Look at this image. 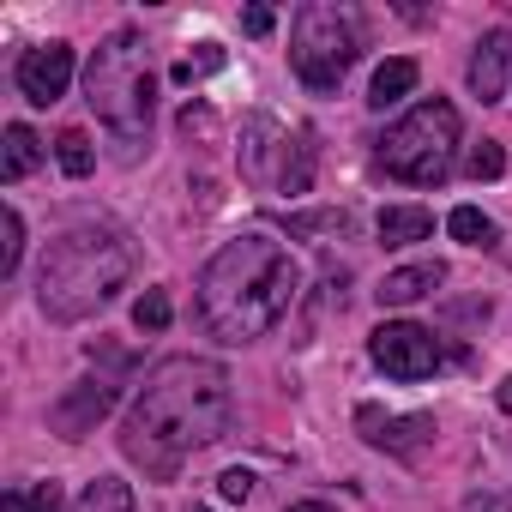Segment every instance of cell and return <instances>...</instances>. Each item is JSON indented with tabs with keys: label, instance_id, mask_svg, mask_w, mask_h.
<instances>
[{
	"label": "cell",
	"instance_id": "obj_8",
	"mask_svg": "<svg viewBox=\"0 0 512 512\" xmlns=\"http://www.w3.org/2000/svg\"><path fill=\"white\" fill-rule=\"evenodd\" d=\"M368 356H374V368H380L386 380H428V374H440L446 344H440L428 326H416V320H386V326L368 338Z\"/></svg>",
	"mask_w": 512,
	"mask_h": 512
},
{
	"label": "cell",
	"instance_id": "obj_24",
	"mask_svg": "<svg viewBox=\"0 0 512 512\" xmlns=\"http://www.w3.org/2000/svg\"><path fill=\"white\" fill-rule=\"evenodd\" d=\"M217 67H223V49H217V43H199V55H187V61L175 67V79L193 85V79H205V73H217Z\"/></svg>",
	"mask_w": 512,
	"mask_h": 512
},
{
	"label": "cell",
	"instance_id": "obj_25",
	"mask_svg": "<svg viewBox=\"0 0 512 512\" xmlns=\"http://www.w3.org/2000/svg\"><path fill=\"white\" fill-rule=\"evenodd\" d=\"M320 229H344V211H308V217H290V235H320Z\"/></svg>",
	"mask_w": 512,
	"mask_h": 512
},
{
	"label": "cell",
	"instance_id": "obj_17",
	"mask_svg": "<svg viewBox=\"0 0 512 512\" xmlns=\"http://www.w3.org/2000/svg\"><path fill=\"white\" fill-rule=\"evenodd\" d=\"M73 512H133V488L121 476H91L79 488V506Z\"/></svg>",
	"mask_w": 512,
	"mask_h": 512
},
{
	"label": "cell",
	"instance_id": "obj_11",
	"mask_svg": "<svg viewBox=\"0 0 512 512\" xmlns=\"http://www.w3.org/2000/svg\"><path fill=\"white\" fill-rule=\"evenodd\" d=\"M464 79H470V97L500 103V97H506V85H512V31H488V37L470 49Z\"/></svg>",
	"mask_w": 512,
	"mask_h": 512
},
{
	"label": "cell",
	"instance_id": "obj_5",
	"mask_svg": "<svg viewBox=\"0 0 512 512\" xmlns=\"http://www.w3.org/2000/svg\"><path fill=\"white\" fill-rule=\"evenodd\" d=\"M458 139H464V121L446 97H422L404 121L386 127L380 139V169L404 187H440L458 163Z\"/></svg>",
	"mask_w": 512,
	"mask_h": 512
},
{
	"label": "cell",
	"instance_id": "obj_19",
	"mask_svg": "<svg viewBox=\"0 0 512 512\" xmlns=\"http://www.w3.org/2000/svg\"><path fill=\"white\" fill-rule=\"evenodd\" d=\"M55 157H61V169H67L73 181H85V175L97 169V145H91V139H85L79 127H67V133L55 139Z\"/></svg>",
	"mask_w": 512,
	"mask_h": 512
},
{
	"label": "cell",
	"instance_id": "obj_29",
	"mask_svg": "<svg viewBox=\"0 0 512 512\" xmlns=\"http://www.w3.org/2000/svg\"><path fill=\"white\" fill-rule=\"evenodd\" d=\"M494 404H500V410H506V416H512V374H506V380H500V392H494Z\"/></svg>",
	"mask_w": 512,
	"mask_h": 512
},
{
	"label": "cell",
	"instance_id": "obj_22",
	"mask_svg": "<svg viewBox=\"0 0 512 512\" xmlns=\"http://www.w3.org/2000/svg\"><path fill=\"white\" fill-rule=\"evenodd\" d=\"M464 175H470V181H500V175H506V151H500L494 139L470 145V157H464Z\"/></svg>",
	"mask_w": 512,
	"mask_h": 512
},
{
	"label": "cell",
	"instance_id": "obj_27",
	"mask_svg": "<svg viewBox=\"0 0 512 512\" xmlns=\"http://www.w3.org/2000/svg\"><path fill=\"white\" fill-rule=\"evenodd\" d=\"M211 127H217V121H211L205 103H187V109H181V133H187V139H193V133H211Z\"/></svg>",
	"mask_w": 512,
	"mask_h": 512
},
{
	"label": "cell",
	"instance_id": "obj_12",
	"mask_svg": "<svg viewBox=\"0 0 512 512\" xmlns=\"http://www.w3.org/2000/svg\"><path fill=\"white\" fill-rule=\"evenodd\" d=\"M440 284H446V266H440V260H416V266L386 272V284H380L374 296H380V308H410V302L434 296Z\"/></svg>",
	"mask_w": 512,
	"mask_h": 512
},
{
	"label": "cell",
	"instance_id": "obj_15",
	"mask_svg": "<svg viewBox=\"0 0 512 512\" xmlns=\"http://www.w3.org/2000/svg\"><path fill=\"white\" fill-rule=\"evenodd\" d=\"M416 79H422V67H416L410 55H392V61H380V73H374V85H368V103L386 115L392 103H404V97L416 91Z\"/></svg>",
	"mask_w": 512,
	"mask_h": 512
},
{
	"label": "cell",
	"instance_id": "obj_1",
	"mask_svg": "<svg viewBox=\"0 0 512 512\" xmlns=\"http://www.w3.org/2000/svg\"><path fill=\"white\" fill-rule=\"evenodd\" d=\"M235 416V392L223 362L211 356H169L145 374L127 422H121V452L145 470V476H175L193 452L217 446L229 434Z\"/></svg>",
	"mask_w": 512,
	"mask_h": 512
},
{
	"label": "cell",
	"instance_id": "obj_10",
	"mask_svg": "<svg viewBox=\"0 0 512 512\" xmlns=\"http://www.w3.org/2000/svg\"><path fill=\"white\" fill-rule=\"evenodd\" d=\"M356 434L374 446V452H392V458H422V446L434 440V416H386L374 404L356 410Z\"/></svg>",
	"mask_w": 512,
	"mask_h": 512
},
{
	"label": "cell",
	"instance_id": "obj_23",
	"mask_svg": "<svg viewBox=\"0 0 512 512\" xmlns=\"http://www.w3.org/2000/svg\"><path fill=\"white\" fill-rule=\"evenodd\" d=\"M169 314H175V308H169V290H145V296L133 302V326H139V332H163Z\"/></svg>",
	"mask_w": 512,
	"mask_h": 512
},
{
	"label": "cell",
	"instance_id": "obj_7",
	"mask_svg": "<svg viewBox=\"0 0 512 512\" xmlns=\"http://www.w3.org/2000/svg\"><path fill=\"white\" fill-rule=\"evenodd\" d=\"M241 175L272 193H308L314 187V133L296 127V139H290L272 115H253L241 133Z\"/></svg>",
	"mask_w": 512,
	"mask_h": 512
},
{
	"label": "cell",
	"instance_id": "obj_16",
	"mask_svg": "<svg viewBox=\"0 0 512 512\" xmlns=\"http://www.w3.org/2000/svg\"><path fill=\"white\" fill-rule=\"evenodd\" d=\"M37 163H43V139H37L25 121H13V127H7V145H0V175H7V181H25Z\"/></svg>",
	"mask_w": 512,
	"mask_h": 512
},
{
	"label": "cell",
	"instance_id": "obj_26",
	"mask_svg": "<svg viewBox=\"0 0 512 512\" xmlns=\"http://www.w3.org/2000/svg\"><path fill=\"white\" fill-rule=\"evenodd\" d=\"M217 494H223V500H235V506H241V500H247V494H253V470H223V476H217Z\"/></svg>",
	"mask_w": 512,
	"mask_h": 512
},
{
	"label": "cell",
	"instance_id": "obj_14",
	"mask_svg": "<svg viewBox=\"0 0 512 512\" xmlns=\"http://www.w3.org/2000/svg\"><path fill=\"white\" fill-rule=\"evenodd\" d=\"M374 229H380V247H410V241L434 235V211L428 205H386Z\"/></svg>",
	"mask_w": 512,
	"mask_h": 512
},
{
	"label": "cell",
	"instance_id": "obj_6",
	"mask_svg": "<svg viewBox=\"0 0 512 512\" xmlns=\"http://www.w3.org/2000/svg\"><path fill=\"white\" fill-rule=\"evenodd\" d=\"M362 55V19L338 0H308L290 25V67L314 97H332Z\"/></svg>",
	"mask_w": 512,
	"mask_h": 512
},
{
	"label": "cell",
	"instance_id": "obj_21",
	"mask_svg": "<svg viewBox=\"0 0 512 512\" xmlns=\"http://www.w3.org/2000/svg\"><path fill=\"white\" fill-rule=\"evenodd\" d=\"M0 235H7V241H0V278H13L19 260H25V217H19L13 205L0 211Z\"/></svg>",
	"mask_w": 512,
	"mask_h": 512
},
{
	"label": "cell",
	"instance_id": "obj_3",
	"mask_svg": "<svg viewBox=\"0 0 512 512\" xmlns=\"http://www.w3.org/2000/svg\"><path fill=\"white\" fill-rule=\"evenodd\" d=\"M133 278V253L115 229H67L49 241L43 266H37V308L55 320V326H79L91 314H103Z\"/></svg>",
	"mask_w": 512,
	"mask_h": 512
},
{
	"label": "cell",
	"instance_id": "obj_30",
	"mask_svg": "<svg viewBox=\"0 0 512 512\" xmlns=\"http://www.w3.org/2000/svg\"><path fill=\"white\" fill-rule=\"evenodd\" d=\"M476 512H512V494H494V500H482Z\"/></svg>",
	"mask_w": 512,
	"mask_h": 512
},
{
	"label": "cell",
	"instance_id": "obj_32",
	"mask_svg": "<svg viewBox=\"0 0 512 512\" xmlns=\"http://www.w3.org/2000/svg\"><path fill=\"white\" fill-rule=\"evenodd\" d=\"M187 512H205V506H187Z\"/></svg>",
	"mask_w": 512,
	"mask_h": 512
},
{
	"label": "cell",
	"instance_id": "obj_28",
	"mask_svg": "<svg viewBox=\"0 0 512 512\" xmlns=\"http://www.w3.org/2000/svg\"><path fill=\"white\" fill-rule=\"evenodd\" d=\"M272 25H278L272 7H247V13H241V31H247V37H272Z\"/></svg>",
	"mask_w": 512,
	"mask_h": 512
},
{
	"label": "cell",
	"instance_id": "obj_31",
	"mask_svg": "<svg viewBox=\"0 0 512 512\" xmlns=\"http://www.w3.org/2000/svg\"><path fill=\"white\" fill-rule=\"evenodd\" d=\"M290 512H332L326 500H302V506H290Z\"/></svg>",
	"mask_w": 512,
	"mask_h": 512
},
{
	"label": "cell",
	"instance_id": "obj_4",
	"mask_svg": "<svg viewBox=\"0 0 512 512\" xmlns=\"http://www.w3.org/2000/svg\"><path fill=\"white\" fill-rule=\"evenodd\" d=\"M85 103L127 145V157L145 145L151 103H157V79H151V61H145V37L139 31H109L97 43L91 67H85Z\"/></svg>",
	"mask_w": 512,
	"mask_h": 512
},
{
	"label": "cell",
	"instance_id": "obj_13",
	"mask_svg": "<svg viewBox=\"0 0 512 512\" xmlns=\"http://www.w3.org/2000/svg\"><path fill=\"white\" fill-rule=\"evenodd\" d=\"M109 404H115V386H103V380H79V392H67V398L55 404V428H61L67 440H85V428H91Z\"/></svg>",
	"mask_w": 512,
	"mask_h": 512
},
{
	"label": "cell",
	"instance_id": "obj_18",
	"mask_svg": "<svg viewBox=\"0 0 512 512\" xmlns=\"http://www.w3.org/2000/svg\"><path fill=\"white\" fill-rule=\"evenodd\" d=\"M446 229H452V241H464V247H494V217L482 211V205H452V217H446Z\"/></svg>",
	"mask_w": 512,
	"mask_h": 512
},
{
	"label": "cell",
	"instance_id": "obj_2",
	"mask_svg": "<svg viewBox=\"0 0 512 512\" xmlns=\"http://www.w3.org/2000/svg\"><path fill=\"white\" fill-rule=\"evenodd\" d=\"M296 296H302L296 253L266 229H247L211 253V266L199 272L193 314L217 344L241 350V344H260L296 308Z\"/></svg>",
	"mask_w": 512,
	"mask_h": 512
},
{
	"label": "cell",
	"instance_id": "obj_20",
	"mask_svg": "<svg viewBox=\"0 0 512 512\" xmlns=\"http://www.w3.org/2000/svg\"><path fill=\"white\" fill-rule=\"evenodd\" d=\"M0 512H67V500H61L55 482H31V488H13L0 500Z\"/></svg>",
	"mask_w": 512,
	"mask_h": 512
},
{
	"label": "cell",
	"instance_id": "obj_9",
	"mask_svg": "<svg viewBox=\"0 0 512 512\" xmlns=\"http://www.w3.org/2000/svg\"><path fill=\"white\" fill-rule=\"evenodd\" d=\"M13 85H19V97L37 103V109L61 103L67 85H73V43H37V49H25L19 67H13Z\"/></svg>",
	"mask_w": 512,
	"mask_h": 512
}]
</instances>
